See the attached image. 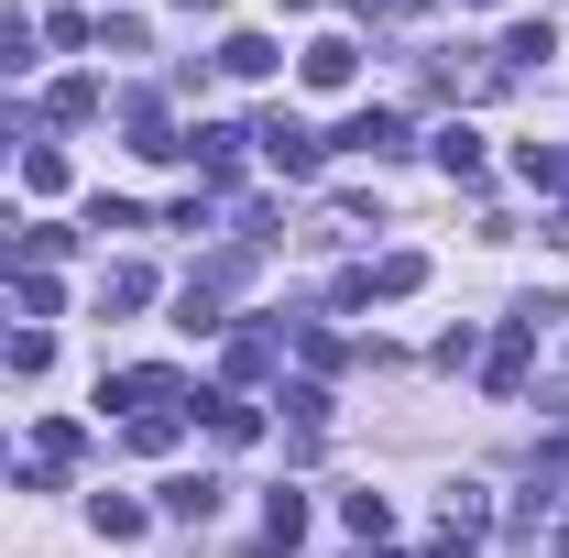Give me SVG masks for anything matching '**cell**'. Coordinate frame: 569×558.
<instances>
[{"label":"cell","instance_id":"6da1fadb","mask_svg":"<svg viewBox=\"0 0 569 558\" xmlns=\"http://www.w3.org/2000/svg\"><path fill=\"white\" fill-rule=\"evenodd\" d=\"M252 142L274 153V176H318V132H307V121H284V110H274V121H263Z\"/></svg>","mask_w":569,"mask_h":558},{"label":"cell","instance_id":"7a4b0ae2","mask_svg":"<svg viewBox=\"0 0 569 558\" xmlns=\"http://www.w3.org/2000/svg\"><path fill=\"white\" fill-rule=\"evenodd\" d=\"M351 77H361V44H340V33L307 44V88H351Z\"/></svg>","mask_w":569,"mask_h":558},{"label":"cell","instance_id":"3957f363","mask_svg":"<svg viewBox=\"0 0 569 558\" xmlns=\"http://www.w3.org/2000/svg\"><path fill=\"white\" fill-rule=\"evenodd\" d=\"M164 515H176V526H209V515H219V482H209V471H176V482H164Z\"/></svg>","mask_w":569,"mask_h":558},{"label":"cell","instance_id":"277c9868","mask_svg":"<svg viewBox=\"0 0 569 558\" xmlns=\"http://www.w3.org/2000/svg\"><path fill=\"white\" fill-rule=\"evenodd\" d=\"M526 350H537V329L515 318V329H503V350L482 361V383H493V395H515V383H526Z\"/></svg>","mask_w":569,"mask_h":558},{"label":"cell","instance_id":"5b68a950","mask_svg":"<svg viewBox=\"0 0 569 558\" xmlns=\"http://www.w3.org/2000/svg\"><path fill=\"white\" fill-rule=\"evenodd\" d=\"M417 285H427V263H417V252H383V263L361 275V296H417Z\"/></svg>","mask_w":569,"mask_h":558},{"label":"cell","instance_id":"8992f818","mask_svg":"<svg viewBox=\"0 0 569 558\" xmlns=\"http://www.w3.org/2000/svg\"><path fill=\"white\" fill-rule=\"evenodd\" d=\"M307 537V504L296 492H263V548H296Z\"/></svg>","mask_w":569,"mask_h":558},{"label":"cell","instance_id":"52a82bcc","mask_svg":"<svg viewBox=\"0 0 569 558\" xmlns=\"http://www.w3.org/2000/svg\"><path fill=\"white\" fill-rule=\"evenodd\" d=\"M340 142H351V153H395V142H406V121H395V110H361Z\"/></svg>","mask_w":569,"mask_h":558},{"label":"cell","instance_id":"ba28073f","mask_svg":"<svg viewBox=\"0 0 569 558\" xmlns=\"http://www.w3.org/2000/svg\"><path fill=\"white\" fill-rule=\"evenodd\" d=\"M142 296H153V275H142V263H110V275H99V318H110V307H142Z\"/></svg>","mask_w":569,"mask_h":558},{"label":"cell","instance_id":"9c48e42d","mask_svg":"<svg viewBox=\"0 0 569 558\" xmlns=\"http://www.w3.org/2000/svg\"><path fill=\"white\" fill-rule=\"evenodd\" d=\"M548 56H559L548 22H515V33H503V67H548Z\"/></svg>","mask_w":569,"mask_h":558},{"label":"cell","instance_id":"30bf717a","mask_svg":"<svg viewBox=\"0 0 569 558\" xmlns=\"http://www.w3.org/2000/svg\"><path fill=\"white\" fill-rule=\"evenodd\" d=\"M471 526H493V492H482V482H449V537H471Z\"/></svg>","mask_w":569,"mask_h":558},{"label":"cell","instance_id":"8fae6325","mask_svg":"<svg viewBox=\"0 0 569 558\" xmlns=\"http://www.w3.org/2000/svg\"><path fill=\"white\" fill-rule=\"evenodd\" d=\"M219 67H230V77H274V44H263V33H230Z\"/></svg>","mask_w":569,"mask_h":558},{"label":"cell","instance_id":"7c38bea8","mask_svg":"<svg viewBox=\"0 0 569 558\" xmlns=\"http://www.w3.org/2000/svg\"><path fill=\"white\" fill-rule=\"evenodd\" d=\"M438 165H449V176H482V132H471V121H449V132H438Z\"/></svg>","mask_w":569,"mask_h":558},{"label":"cell","instance_id":"4fadbf2b","mask_svg":"<svg viewBox=\"0 0 569 558\" xmlns=\"http://www.w3.org/2000/svg\"><path fill=\"white\" fill-rule=\"evenodd\" d=\"M198 406H209V427L230 438V449H241V438H263V417H252V406H230V395H198Z\"/></svg>","mask_w":569,"mask_h":558},{"label":"cell","instance_id":"5bb4252c","mask_svg":"<svg viewBox=\"0 0 569 558\" xmlns=\"http://www.w3.org/2000/svg\"><path fill=\"white\" fill-rule=\"evenodd\" d=\"M22 187H33V198H56V187H67V153H56V142H33V153H22Z\"/></svg>","mask_w":569,"mask_h":558},{"label":"cell","instance_id":"9a60e30c","mask_svg":"<svg viewBox=\"0 0 569 558\" xmlns=\"http://www.w3.org/2000/svg\"><path fill=\"white\" fill-rule=\"evenodd\" d=\"M340 515H351V537H383V526H395V504H383V492H351Z\"/></svg>","mask_w":569,"mask_h":558},{"label":"cell","instance_id":"2e32d148","mask_svg":"<svg viewBox=\"0 0 569 558\" xmlns=\"http://www.w3.org/2000/svg\"><path fill=\"white\" fill-rule=\"evenodd\" d=\"M0 67H33V22L22 11H0Z\"/></svg>","mask_w":569,"mask_h":558},{"label":"cell","instance_id":"e0dca14e","mask_svg":"<svg viewBox=\"0 0 569 558\" xmlns=\"http://www.w3.org/2000/svg\"><path fill=\"white\" fill-rule=\"evenodd\" d=\"M471 11H493V0H471Z\"/></svg>","mask_w":569,"mask_h":558},{"label":"cell","instance_id":"ac0fdd59","mask_svg":"<svg viewBox=\"0 0 569 558\" xmlns=\"http://www.w3.org/2000/svg\"><path fill=\"white\" fill-rule=\"evenodd\" d=\"M187 11H209V0H187Z\"/></svg>","mask_w":569,"mask_h":558},{"label":"cell","instance_id":"d6986e66","mask_svg":"<svg viewBox=\"0 0 569 558\" xmlns=\"http://www.w3.org/2000/svg\"><path fill=\"white\" fill-rule=\"evenodd\" d=\"M559 241H569V219H559Z\"/></svg>","mask_w":569,"mask_h":558}]
</instances>
